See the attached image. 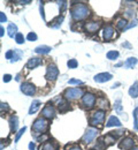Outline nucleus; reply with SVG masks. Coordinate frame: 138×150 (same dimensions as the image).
Returning a JSON list of instances; mask_svg holds the SVG:
<instances>
[{"mask_svg":"<svg viewBox=\"0 0 138 150\" xmlns=\"http://www.w3.org/2000/svg\"><path fill=\"white\" fill-rule=\"evenodd\" d=\"M133 150H138V148H136V149H133Z\"/></svg>","mask_w":138,"mask_h":150,"instance_id":"3c124183","label":"nucleus"},{"mask_svg":"<svg viewBox=\"0 0 138 150\" xmlns=\"http://www.w3.org/2000/svg\"><path fill=\"white\" fill-rule=\"evenodd\" d=\"M114 109L118 114H121L123 112V106L121 105V101L120 100H117L114 104Z\"/></svg>","mask_w":138,"mask_h":150,"instance_id":"a878e982","label":"nucleus"},{"mask_svg":"<svg viewBox=\"0 0 138 150\" xmlns=\"http://www.w3.org/2000/svg\"><path fill=\"white\" fill-rule=\"evenodd\" d=\"M127 20L125 19H121L118 22L117 25V28H119L120 30L122 29H125L126 28V26H127Z\"/></svg>","mask_w":138,"mask_h":150,"instance_id":"bb28decb","label":"nucleus"},{"mask_svg":"<svg viewBox=\"0 0 138 150\" xmlns=\"http://www.w3.org/2000/svg\"><path fill=\"white\" fill-rule=\"evenodd\" d=\"M12 75H10L9 74H6L4 76V78H3L4 82V83H9L11 80H12Z\"/></svg>","mask_w":138,"mask_h":150,"instance_id":"58836bf2","label":"nucleus"},{"mask_svg":"<svg viewBox=\"0 0 138 150\" xmlns=\"http://www.w3.org/2000/svg\"><path fill=\"white\" fill-rule=\"evenodd\" d=\"M59 4L60 5V12H64V11L66 10V8H67V1H58Z\"/></svg>","mask_w":138,"mask_h":150,"instance_id":"e433bc0d","label":"nucleus"},{"mask_svg":"<svg viewBox=\"0 0 138 150\" xmlns=\"http://www.w3.org/2000/svg\"><path fill=\"white\" fill-rule=\"evenodd\" d=\"M122 45L123 46V47L127 48V49H132V45L128 41H125L124 43L122 44Z\"/></svg>","mask_w":138,"mask_h":150,"instance_id":"c03bdc74","label":"nucleus"},{"mask_svg":"<svg viewBox=\"0 0 138 150\" xmlns=\"http://www.w3.org/2000/svg\"><path fill=\"white\" fill-rule=\"evenodd\" d=\"M14 56V52L12 50H8L6 54V58L7 59H12Z\"/></svg>","mask_w":138,"mask_h":150,"instance_id":"ea45409f","label":"nucleus"},{"mask_svg":"<svg viewBox=\"0 0 138 150\" xmlns=\"http://www.w3.org/2000/svg\"><path fill=\"white\" fill-rule=\"evenodd\" d=\"M17 3H19V4H22V5H25V4H28L31 3V1H17Z\"/></svg>","mask_w":138,"mask_h":150,"instance_id":"49530a36","label":"nucleus"},{"mask_svg":"<svg viewBox=\"0 0 138 150\" xmlns=\"http://www.w3.org/2000/svg\"><path fill=\"white\" fill-rule=\"evenodd\" d=\"M100 26H101V23L100 22H90L85 25L87 31L91 33H93L99 30Z\"/></svg>","mask_w":138,"mask_h":150,"instance_id":"f8f14e48","label":"nucleus"},{"mask_svg":"<svg viewBox=\"0 0 138 150\" xmlns=\"http://www.w3.org/2000/svg\"><path fill=\"white\" fill-rule=\"evenodd\" d=\"M41 150H57L53 145L50 143H46L42 146V149Z\"/></svg>","mask_w":138,"mask_h":150,"instance_id":"473e14b6","label":"nucleus"},{"mask_svg":"<svg viewBox=\"0 0 138 150\" xmlns=\"http://www.w3.org/2000/svg\"><path fill=\"white\" fill-rule=\"evenodd\" d=\"M129 95L133 98H138V81H135L129 89Z\"/></svg>","mask_w":138,"mask_h":150,"instance_id":"6ab92c4d","label":"nucleus"},{"mask_svg":"<svg viewBox=\"0 0 138 150\" xmlns=\"http://www.w3.org/2000/svg\"><path fill=\"white\" fill-rule=\"evenodd\" d=\"M10 131L12 133H15L19 127L18 118L17 116H12L10 119Z\"/></svg>","mask_w":138,"mask_h":150,"instance_id":"dca6fc26","label":"nucleus"},{"mask_svg":"<svg viewBox=\"0 0 138 150\" xmlns=\"http://www.w3.org/2000/svg\"><path fill=\"white\" fill-rule=\"evenodd\" d=\"M95 96L90 93H86L82 98V103L86 107L92 108L95 103Z\"/></svg>","mask_w":138,"mask_h":150,"instance_id":"1a4fd4ad","label":"nucleus"},{"mask_svg":"<svg viewBox=\"0 0 138 150\" xmlns=\"http://www.w3.org/2000/svg\"><path fill=\"white\" fill-rule=\"evenodd\" d=\"M39 10H40V13L41 16H42V18L43 19L44 21H45V12H44V8L43 5H40V7H39Z\"/></svg>","mask_w":138,"mask_h":150,"instance_id":"37998d69","label":"nucleus"},{"mask_svg":"<svg viewBox=\"0 0 138 150\" xmlns=\"http://www.w3.org/2000/svg\"><path fill=\"white\" fill-rule=\"evenodd\" d=\"M138 25V19H134L133 20V21L130 24V25L126 26V28L124 29V31H126L130 28H132L133 27H135Z\"/></svg>","mask_w":138,"mask_h":150,"instance_id":"72a5a7b5","label":"nucleus"},{"mask_svg":"<svg viewBox=\"0 0 138 150\" xmlns=\"http://www.w3.org/2000/svg\"><path fill=\"white\" fill-rule=\"evenodd\" d=\"M42 114L46 118L50 119L53 118L55 116V110L53 105L47 104L42 110Z\"/></svg>","mask_w":138,"mask_h":150,"instance_id":"9b49d317","label":"nucleus"},{"mask_svg":"<svg viewBox=\"0 0 138 150\" xmlns=\"http://www.w3.org/2000/svg\"><path fill=\"white\" fill-rule=\"evenodd\" d=\"M105 119V113L103 111H98L94 114L91 119L90 124L93 126L102 124Z\"/></svg>","mask_w":138,"mask_h":150,"instance_id":"0eeeda50","label":"nucleus"},{"mask_svg":"<svg viewBox=\"0 0 138 150\" xmlns=\"http://www.w3.org/2000/svg\"><path fill=\"white\" fill-rule=\"evenodd\" d=\"M98 134V131L96 129L94 128H91V129H88L86 133H85L84 135L83 136L82 140L85 143L88 144V143H91L94 140L96 135Z\"/></svg>","mask_w":138,"mask_h":150,"instance_id":"423d86ee","label":"nucleus"},{"mask_svg":"<svg viewBox=\"0 0 138 150\" xmlns=\"http://www.w3.org/2000/svg\"><path fill=\"white\" fill-rule=\"evenodd\" d=\"M26 39H27V40L29 41H35L37 40L38 37H37V35L36 33H34L33 32H30L27 35Z\"/></svg>","mask_w":138,"mask_h":150,"instance_id":"2f4dec72","label":"nucleus"},{"mask_svg":"<svg viewBox=\"0 0 138 150\" xmlns=\"http://www.w3.org/2000/svg\"><path fill=\"white\" fill-rule=\"evenodd\" d=\"M4 35V28L2 26H0V37H2Z\"/></svg>","mask_w":138,"mask_h":150,"instance_id":"09e8293b","label":"nucleus"},{"mask_svg":"<svg viewBox=\"0 0 138 150\" xmlns=\"http://www.w3.org/2000/svg\"><path fill=\"white\" fill-rule=\"evenodd\" d=\"M121 123L117 117L115 116H111L109 118L108 122L106 123V127H121Z\"/></svg>","mask_w":138,"mask_h":150,"instance_id":"2eb2a0df","label":"nucleus"},{"mask_svg":"<svg viewBox=\"0 0 138 150\" xmlns=\"http://www.w3.org/2000/svg\"><path fill=\"white\" fill-rule=\"evenodd\" d=\"M78 66V61L76 60V59H71L67 62V67L69 68H71V69H74V68H77Z\"/></svg>","mask_w":138,"mask_h":150,"instance_id":"cd10ccee","label":"nucleus"},{"mask_svg":"<svg viewBox=\"0 0 138 150\" xmlns=\"http://www.w3.org/2000/svg\"><path fill=\"white\" fill-rule=\"evenodd\" d=\"M64 17L63 16H60L58 17H56L55 18H54L52 21L50 22L49 23H48V26H51L52 28H57L60 26L61 23H63Z\"/></svg>","mask_w":138,"mask_h":150,"instance_id":"a211bd4d","label":"nucleus"},{"mask_svg":"<svg viewBox=\"0 0 138 150\" xmlns=\"http://www.w3.org/2000/svg\"><path fill=\"white\" fill-rule=\"evenodd\" d=\"M42 64V59L39 58H33L30 59L26 64V67L29 69H34Z\"/></svg>","mask_w":138,"mask_h":150,"instance_id":"ddd939ff","label":"nucleus"},{"mask_svg":"<svg viewBox=\"0 0 138 150\" xmlns=\"http://www.w3.org/2000/svg\"><path fill=\"white\" fill-rule=\"evenodd\" d=\"M26 127H24L23 128H22V129L18 131V133L16 134V139H15V143H18L19 142V140L20 139L21 137L23 135V134L25 133V132L26 131Z\"/></svg>","mask_w":138,"mask_h":150,"instance_id":"c85d7f7f","label":"nucleus"},{"mask_svg":"<svg viewBox=\"0 0 138 150\" xmlns=\"http://www.w3.org/2000/svg\"><path fill=\"white\" fill-rule=\"evenodd\" d=\"M47 139V136L45 134V135L42 136L41 137H39L38 139H37V141L39 142H43V141H45V139Z\"/></svg>","mask_w":138,"mask_h":150,"instance_id":"de8ad7c7","label":"nucleus"},{"mask_svg":"<svg viewBox=\"0 0 138 150\" xmlns=\"http://www.w3.org/2000/svg\"><path fill=\"white\" fill-rule=\"evenodd\" d=\"M115 30L111 26H107L103 30V38L104 41H109L113 38Z\"/></svg>","mask_w":138,"mask_h":150,"instance_id":"4468645a","label":"nucleus"},{"mask_svg":"<svg viewBox=\"0 0 138 150\" xmlns=\"http://www.w3.org/2000/svg\"><path fill=\"white\" fill-rule=\"evenodd\" d=\"M7 30L8 36L11 38H13L18 31V26L14 23H10L8 26Z\"/></svg>","mask_w":138,"mask_h":150,"instance_id":"4be33fe9","label":"nucleus"},{"mask_svg":"<svg viewBox=\"0 0 138 150\" xmlns=\"http://www.w3.org/2000/svg\"><path fill=\"white\" fill-rule=\"evenodd\" d=\"M70 150H81V149L79 148V147H74V148H72Z\"/></svg>","mask_w":138,"mask_h":150,"instance_id":"8fccbe9b","label":"nucleus"},{"mask_svg":"<svg viewBox=\"0 0 138 150\" xmlns=\"http://www.w3.org/2000/svg\"><path fill=\"white\" fill-rule=\"evenodd\" d=\"M22 52L21 50H16L14 52L13 58L11 59V63H14L15 62L18 61L19 59H20L22 58Z\"/></svg>","mask_w":138,"mask_h":150,"instance_id":"393cba45","label":"nucleus"},{"mask_svg":"<svg viewBox=\"0 0 138 150\" xmlns=\"http://www.w3.org/2000/svg\"><path fill=\"white\" fill-rule=\"evenodd\" d=\"M112 79L113 75L109 72H102V73L97 74L94 76V80L96 83H106L107 81H111Z\"/></svg>","mask_w":138,"mask_h":150,"instance_id":"6e6552de","label":"nucleus"},{"mask_svg":"<svg viewBox=\"0 0 138 150\" xmlns=\"http://www.w3.org/2000/svg\"><path fill=\"white\" fill-rule=\"evenodd\" d=\"M91 150H95V149H91Z\"/></svg>","mask_w":138,"mask_h":150,"instance_id":"603ef678","label":"nucleus"},{"mask_svg":"<svg viewBox=\"0 0 138 150\" xmlns=\"http://www.w3.org/2000/svg\"><path fill=\"white\" fill-rule=\"evenodd\" d=\"M20 90L26 96H32L36 92V87L32 83H24L20 86Z\"/></svg>","mask_w":138,"mask_h":150,"instance_id":"39448f33","label":"nucleus"},{"mask_svg":"<svg viewBox=\"0 0 138 150\" xmlns=\"http://www.w3.org/2000/svg\"><path fill=\"white\" fill-rule=\"evenodd\" d=\"M119 56V52L118 51L112 50L109 51L106 54V58L110 60H115L117 59L118 57Z\"/></svg>","mask_w":138,"mask_h":150,"instance_id":"5701e85b","label":"nucleus"},{"mask_svg":"<svg viewBox=\"0 0 138 150\" xmlns=\"http://www.w3.org/2000/svg\"><path fill=\"white\" fill-rule=\"evenodd\" d=\"M100 103L99 105L100 108H107V101L106 100H100Z\"/></svg>","mask_w":138,"mask_h":150,"instance_id":"79ce46f5","label":"nucleus"},{"mask_svg":"<svg viewBox=\"0 0 138 150\" xmlns=\"http://www.w3.org/2000/svg\"><path fill=\"white\" fill-rule=\"evenodd\" d=\"M28 148L29 150H35V144L34 143L30 142L28 145Z\"/></svg>","mask_w":138,"mask_h":150,"instance_id":"a18cd8bd","label":"nucleus"},{"mask_svg":"<svg viewBox=\"0 0 138 150\" xmlns=\"http://www.w3.org/2000/svg\"><path fill=\"white\" fill-rule=\"evenodd\" d=\"M58 107L59 110H60L61 111H63V110H66L67 109V108H68V104H67V103L65 101V100H61L60 103H59Z\"/></svg>","mask_w":138,"mask_h":150,"instance_id":"c756f323","label":"nucleus"},{"mask_svg":"<svg viewBox=\"0 0 138 150\" xmlns=\"http://www.w3.org/2000/svg\"><path fill=\"white\" fill-rule=\"evenodd\" d=\"M137 63L138 59L136 58L131 57V58L127 59L125 62V67L127 69H129V68H133Z\"/></svg>","mask_w":138,"mask_h":150,"instance_id":"aec40b11","label":"nucleus"},{"mask_svg":"<svg viewBox=\"0 0 138 150\" xmlns=\"http://www.w3.org/2000/svg\"><path fill=\"white\" fill-rule=\"evenodd\" d=\"M59 73V70L57 67L54 64H50L47 68V72L45 74V79L49 81H55L57 78Z\"/></svg>","mask_w":138,"mask_h":150,"instance_id":"f03ea898","label":"nucleus"},{"mask_svg":"<svg viewBox=\"0 0 138 150\" xmlns=\"http://www.w3.org/2000/svg\"><path fill=\"white\" fill-rule=\"evenodd\" d=\"M48 128V123L47 121L45 120V119L43 118L37 119L36 120L34 121L33 125H32V129L35 132L38 133H43L45 132L46 130Z\"/></svg>","mask_w":138,"mask_h":150,"instance_id":"20e7f679","label":"nucleus"},{"mask_svg":"<svg viewBox=\"0 0 138 150\" xmlns=\"http://www.w3.org/2000/svg\"><path fill=\"white\" fill-rule=\"evenodd\" d=\"M70 12L74 19L76 21H82L88 15L89 10L84 4H78L71 8Z\"/></svg>","mask_w":138,"mask_h":150,"instance_id":"f257e3e1","label":"nucleus"},{"mask_svg":"<svg viewBox=\"0 0 138 150\" xmlns=\"http://www.w3.org/2000/svg\"><path fill=\"white\" fill-rule=\"evenodd\" d=\"M137 111H138V108H136L134 111H133V117H134V129L135 130H137V131H138V120H137Z\"/></svg>","mask_w":138,"mask_h":150,"instance_id":"c9c22d12","label":"nucleus"},{"mask_svg":"<svg viewBox=\"0 0 138 150\" xmlns=\"http://www.w3.org/2000/svg\"><path fill=\"white\" fill-rule=\"evenodd\" d=\"M83 95V91L80 88H68L65 92V97L69 100H77Z\"/></svg>","mask_w":138,"mask_h":150,"instance_id":"7ed1b4c3","label":"nucleus"},{"mask_svg":"<svg viewBox=\"0 0 138 150\" xmlns=\"http://www.w3.org/2000/svg\"><path fill=\"white\" fill-rule=\"evenodd\" d=\"M68 84L70 85H80L84 84V82L81 80H79V79H71L69 81H68Z\"/></svg>","mask_w":138,"mask_h":150,"instance_id":"f704fd0d","label":"nucleus"},{"mask_svg":"<svg viewBox=\"0 0 138 150\" xmlns=\"http://www.w3.org/2000/svg\"><path fill=\"white\" fill-rule=\"evenodd\" d=\"M51 51V47L47 45H40L35 48L34 52L39 54H47Z\"/></svg>","mask_w":138,"mask_h":150,"instance_id":"412c9836","label":"nucleus"},{"mask_svg":"<svg viewBox=\"0 0 138 150\" xmlns=\"http://www.w3.org/2000/svg\"><path fill=\"white\" fill-rule=\"evenodd\" d=\"M0 22H1V23L7 22V17H6V14L2 12H0Z\"/></svg>","mask_w":138,"mask_h":150,"instance_id":"a19ab883","label":"nucleus"},{"mask_svg":"<svg viewBox=\"0 0 138 150\" xmlns=\"http://www.w3.org/2000/svg\"><path fill=\"white\" fill-rule=\"evenodd\" d=\"M134 145V141L130 137H127L120 142L118 147L122 150H129L132 148Z\"/></svg>","mask_w":138,"mask_h":150,"instance_id":"9d476101","label":"nucleus"},{"mask_svg":"<svg viewBox=\"0 0 138 150\" xmlns=\"http://www.w3.org/2000/svg\"><path fill=\"white\" fill-rule=\"evenodd\" d=\"M115 141L116 138L115 137L113 136L112 134H109L104 137L103 142L105 143V145H113L115 142Z\"/></svg>","mask_w":138,"mask_h":150,"instance_id":"b1692460","label":"nucleus"},{"mask_svg":"<svg viewBox=\"0 0 138 150\" xmlns=\"http://www.w3.org/2000/svg\"><path fill=\"white\" fill-rule=\"evenodd\" d=\"M0 108H1V111L3 112V111H7V110L10 109V108H9V105L7 104V103L1 102V104H0Z\"/></svg>","mask_w":138,"mask_h":150,"instance_id":"4c0bfd02","label":"nucleus"},{"mask_svg":"<svg viewBox=\"0 0 138 150\" xmlns=\"http://www.w3.org/2000/svg\"><path fill=\"white\" fill-rule=\"evenodd\" d=\"M16 42L18 44H23L25 43V38H24V36L23 35L20 33H17L16 35Z\"/></svg>","mask_w":138,"mask_h":150,"instance_id":"7c9ffc66","label":"nucleus"},{"mask_svg":"<svg viewBox=\"0 0 138 150\" xmlns=\"http://www.w3.org/2000/svg\"><path fill=\"white\" fill-rule=\"evenodd\" d=\"M41 105V101L40 100H35L32 101L31 103V106L30 108L29 112H28V114L32 115V114H34L38 112V110L40 108V106Z\"/></svg>","mask_w":138,"mask_h":150,"instance_id":"f3484780","label":"nucleus"}]
</instances>
